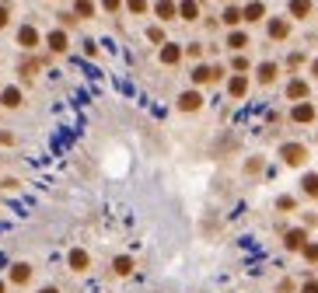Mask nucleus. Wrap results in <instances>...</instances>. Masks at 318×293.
I'll return each instance as SVG.
<instances>
[{"mask_svg": "<svg viewBox=\"0 0 318 293\" xmlns=\"http://www.w3.org/2000/svg\"><path fill=\"white\" fill-rule=\"evenodd\" d=\"M280 157H283L287 164H304L308 150H304L301 143H283V147H280Z\"/></svg>", "mask_w": 318, "mask_h": 293, "instance_id": "nucleus-1", "label": "nucleus"}, {"mask_svg": "<svg viewBox=\"0 0 318 293\" xmlns=\"http://www.w3.org/2000/svg\"><path fill=\"white\" fill-rule=\"evenodd\" d=\"M67 265H70L74 273H84V269L91 265V258H88V252H84V248H74V252L67 255Z\"/></svg>", "mask_w": 318, "mask_h": 293, "instance_id": "nucleus-2", "label": "nucleus"}, {"mask_svg": "<svg viewBox=\"0 0 318 293\" xmlns=\"http://www.w3.org/2000/svg\"><path fill=\"white\" fill-rule=\"evenodd\" d=\"M28 279H32V265H28V262H14V265H11V283L25 286Z\"/></svg>", "mask_w": 318, "mask_h": 293, "instance_id": "nucleus-3", "label": "nucleus"}, {"mask_svg": "<svg viewBox=\"0 0 318 293\" xmlns=\"http://www.w3.org/2000/svg\"><path fill=\"white\" fill-rule=\"evenodd\" d=\"M18 46L21 49H35V46H39V32H35L32 25H25V28L18 32Z\"/></svg>", "mask_w": 318, "mask_h": 293, "instance_id": "nucleus-4", "label": "nucleus"}, {"mask_svg": "<svg viewBox=\"0 0 318 293\" xmlns=\"http://www.w3.org/2000/svg\"><path fill=\"white\" fill-rule=\"evenodd\" d=\"M199 105H203L199 91H185V95H179V108H182V112H196Z\"/></svg>", "mask_w": 318, "mask_h": 293, "instance_id": "nucleus-5", "label": "nucleus"}, {"mask_svg": "<svg viewBox=\"0 0 318 293\" xmlns=\"http://www.w3.org/2000/svg\"><path fill=\"white\" fill-rule=\"evenodd\" d=\"M304 241H308L304 231H287V237H283V244H287L290 252H304Z\"/></svg>", "mask_w": 318, "mask_h": 293, "instance_id": "nucleus-6", "label": "nucleus"}, {"mask_svg": "<svg viewBox=\"0 0 318 293\" xmlns=\"http://www.w3.org/2000/svg\"><path fill=\"white\" fill-rule=\"evenodd\" d=\"M0 105H4V108H18V105H21V91H18V87H4V91H0Z\"/></svg>", "mask_w": 318, "mask_h": 293, "instance_id": "nucleus-7", "label": "nucleus"}, {"mask_svg": "<svg viewBox=\"0 0 318 293\" xmlns=\"http://www.w3.org/2000/svg\"><path fill=\"white\" fill-rule=\"evenodd\" d=\"M245 91H248V80L241 77V74H235V77L227 80V95H231V98H241Z\"/></svg>", "mask_w": 318, "mask_h": 293, "instance_id": "nucleus-8", "label": "nucleus"}, {"mask_svg": "<svg viewBox=\"0 0 318 293\" xmlns=\"http://www.w3.org/2000/svg\"><path fill=\"white\" fill-rule=\"evenodd\" d=\"M179 14H182V21H196L199 18V4H196V0H182Z\"/></svg>", "mask_w": 318, "mask_h": 293, "instance_id": "nucleus-9", "label": "nucleus"}, {"mask_svg": "<svg viewBox=\"0 0 318 293\" xmlns=\"http://www.w3.org/2000/svg\"><path fill=\"white\" fill-rule=\"evenodd\" d=\"M154 11H158V18H175V14H179V4H175V0H158V7H154Z\"/></svg>", "mask_w": 318, "mask_h": 293, "instance_id": "nucleus-10", "label": "nucleus"}, {"mask_svg": "<svg viewBox=\"0 0 318 293\" xmlns=\"http://www.w3.org/2000/svg\"><path fill=\"white\" fill-rule=\"evenodd\" d=\"M269 35H273V39H287V35H290V25L283 18H273L269 21Z\"/></svg>", "mask_w": 318, "mask_h": 293, "instance_id": "nucleus-11", "label": "nucleus"}, {"mask_svg": "<svg viewBox=\"0 0 318 293\" xmlns=\"http://www.w3.org/2000/svg\"><path fill=\"white\" fill-rule=\"evenodd\" d=\"M49 49L53 53H67V32H49Z\"/></svg>", "mask_w": 318, "mask_h": 293, "instance_id": "nucleus-12", "label": "nucleus"}, {"mask_svg": "<svg viewBox=\"0 0 318 293\" xmlns=\"http://www.w3.org/2000/svg\"><path fill=\"white\" fill-rule=\"evenodd\" d=\"M179 59H182V49H179V46H172V42H168V46L161 49V63H168V66H172V63H179Z\"/></svg>", "mask_w": 318, "mask_h": 293, "instance_id": "nucleus-13", "label": "nucleus"}, {"mask_svg": "<svg viewBox=\"0 0 318 293\" xmlns=\"http://www.w3.org/2000/svg\"><path fill=\"white\" fill-rule=\"evenodd\" d=\"M262 14H266V7H262L259 0H252V4H248V7L241 11V18H245V21H259V18H262Z\"/></svg>", "mask_w": 318, "mask_h": 293, "instance_id": "nucleus-14", "label": "nucleus"}, {"mask_svg": "<svg viewBox=\"0 0 318 293\" xmlns=\"http://www.w3.org/2000/svg\"><path fill=\"white\" fill-rule=\"evenodd\" d=\"M311 119H315V105H304L301 101L298 108H294V122H311Z\"/></svg>", "mask_w": 318, "mask_h": 293, "instance_id": "nucleus-15", "label": "nucleus"}, {"mask_svg": "<svg viewBox=\"0 0 318 293\" xmlns=\"http://www.w3.org/2000/svg\"><path fill=\"white\" fill-rule=\"evenodd\" d=\"M217 74L220 70H214V66H196V70H193V80H196V84H206V80H214Z\"/></svg>", "mask_w": 318, "mask_h": 293, "instance_id": "nucleus-16", "label": "nucleus"}, {"mask_svg": "<svg viewBox=\"0 0 318 293\" xmlns=\"http://www.w3.org/2000/svg\"><path fill=\"white\" fill-rule=\"evenodd\" d=\"M290 14L294 18H308L311 14V0H290Z\"/></svg>", "mask_w": 318, "mask_h": 293, "instance_id": "nucleus-17", "label": "nucleus"}, {"mask_svg": "<svg viewBox=\"0 0 318 293\" xmlns=\"http://www.w3.org/2000/svg\"><path fill=\"white\" fill-rule=\"evenodd\" d=\"M273 77H277V63H262L259 66V84H273Z\"/></svg>", "mask_w": 318, "mask_h": 293, "instance_id": "nucleus-18", "label": "nucleus"}, {"mask_svg": "<svg viewBox=\"0 0 318 293\" xmlns=\"http://www.w3.org/2000/svg\"><path fill=\"white\" fill-rule=\"evenodd\" d=\"M112 269H116L119 276H130V273H133V258H126V255H119V258L112 262Z\"/></svg>", "mask_w": 318, "mask_h": 293, "instance_id": "nucleus-19", "label": "nucleus"}, {"mask_svg": "<svg viewBox=\"0 0 318 293\" xmlns=\"http://www.w3.org/2000/svg\"><path fill=\"white\" fill-rule=\"evenodd\" d=\"M308 95V84H304V80H290V84H287V98H304Z\"/></svg>", "mask_w": 318, "mask_h": 293, "instance_id": "nucleus-20", "label": "nucleus"}, {"mask_svg": "<svg viewBox=\"0 0 318 293\" xmlns=\"http://www.w3.org/2000/svg\"><path fill=\"white\" fill-rule=\"evenodd\" d=\"M227 46H231V49H245V46H248L245 32H231V35H227Z\"/></svg>", "mask_w": 318, "mask_h": 293, "instance_id": "nucleus-21", "label": "nucleus"}, {"mask_svg": "<svg viewBox=\"0 0 318 293\" xmlns=\"http://www.w3.org/2000/svg\"><path fill=\"white\" fill-rule=\"evenodd\" d=\"M301 185H304V192H308V195H318V175H304Z\"/></svg>", "mask_w": 318, "mask_h": 293, "instance_id": "nucleus-22", "label": "nucleus"}, {"mask_svg": "<svg viewBox=\"0 0 318 293\" xmlns=\"http://www.w3.org/2000/svg\"><path fill=\"white\" fill-rule=\"evenodd\" d=\"M77 14H80V18H91V14H95L91 0H77Z\"/></svg>", "mask_w": 318, "mask_h": 293, "instance_id": "nucleus-23", "label": "nucleus"}, {"mask_svg": "<svg viewBox=\"0 0 318 293\" xmlns=\"http://www.w3.org/2000/svg\"><path fill=\"white\" fill-rule=\"evenodd\" d=\"M224 21H227V25H238V21H241V11H238V7H227V11H224Z\"/></svg>", "mask_w": 318, "mask_h": 293, "instance_id": "nucleus-24", "label": "nucleus"}, {"mask_svg": "<svg viewBox=\"0 0 318 293\" xmlns=\"http://www.w3.org/2000/svg\"><path fill=\"white\" fill-rule=\"evenodd\" d=\"M126 7H130L133 14H143V11H147V0H126Z\"/></svg>", "mask_w": 318, "mask_h": 293, "instance_id": "nucleus-25", "label": "nucleus"}, {"mask_svg": "<svg viewBox=\"0 0 318 293\" xmlns=\"http://www.w3.org/2000/svg\"><path fill=\"white\" fill-rule=\"evenodd\" d=\"M304 258L308 262H318V244H304Z\"/></svg>", "mask_w": 318, "mask_h": 293, "instance_id": "nucleus-26", "label": "nucleus"}, {"mask_svg": "<svg viewBox=\"0 0 318 293\" xmlns=\"http://www.w3.org/2000/svg\"><path fill=\"white\" fill-rule=\"evenodd\" d=\"M147 39H151V42H164V32H161V28H147Z\"/></svg>", "mask_w": 318, "mask_h": 293, "instance_id": "nucleus-27", "label": "nucleus"}, {"mask_svg": "<svg viewBox=\"0 0 318 293\" xmlns=\"http://www.w3.org/2000/svg\"><path fill=\"white\" fill-rule=\"evenodd\" d=\"M277 206H280V210H294V199H290V195H280Z\"/></svg>", "mask_w": 318, "mask_h": 293, "instance_id": "nucleus-28", "label": "nucleus"}, {"mask_svg": "<svg viewBox=\"0 0 318 293\" xmlns=\"http://www.w3.org/2000/svg\"><path fill=\"white\" fill-rule=\"evenodd\" d=\"M119 4H122V0H101V7H105V11H119Z\"/></svg>", "mask_w": 318, "mask_h": 293, "instance_id": "nucleus-29", "label": "nucleus"}, {"mask_svg": "<svg viewBox=\"0 0 318 293\" xmlns=\"http://www.w3.org/2000/svg\"><path fill=\"white\" fill-rule=\"evenodd\" d=\"M7 18H11V11H7V7H4V4H0V28H4V25H7Z\"/></svg>", "mask_w": 318, "mask_h": 293, "instance_id": "nucleus-30", "label": "nucleus"}, {"mask_svg": "<svg viewBox=\"0 0 318 293\" xmlns=\"http://www.w3.org/2000/svg\"><path fill=\"white\" fill-rule=\"evenodd\" d=\"M301 293H318V283H304V286H301Z\"/></svg>", "mask_w": 318, "mask_h": 293, "instance_id": "nucleus-31", "label": "nucleus"}, {"mask_svg": "<svg viewBox=\"0 0 318 293\" xmlns=\"http://www.w3.org/2000/svg\"><path fill=\"white\" fill-rule=\"evenodd\" d=\"M39 293H60V290H56V286H42Z\"/></svg>", "mask_w": 318, "mask_h": 293, "instance_id": "nucleus-32", "label": "nucleus"}, {"mask_svg": "<svg viewBox=\"0 0 318 293\" xmlns=\"http://www.w3.org/2000/svg\"><path fill=\"white\" fill-rule=\"evenodd\" d=\"M0 293H7V286H4V283H0Z\"/></svg>", "mask_w": 318, "mask_h": 293, "instance_id": "nucleus-33", "label": "nucleus"}, {"mask_svg": "<svg viewBox=\"0 0 318 293\" xmlns=\"http://www.w3.org/2000/svg\"><path fill=\"white\" fill-rule=\"evenodd\" d=\"M315 74H318V63H315Z\"/></svg>", "mask_w": 318, "mask_h": 293, "instance_id": "nucleus-34", "label": "nucleus"}]
</instances>
